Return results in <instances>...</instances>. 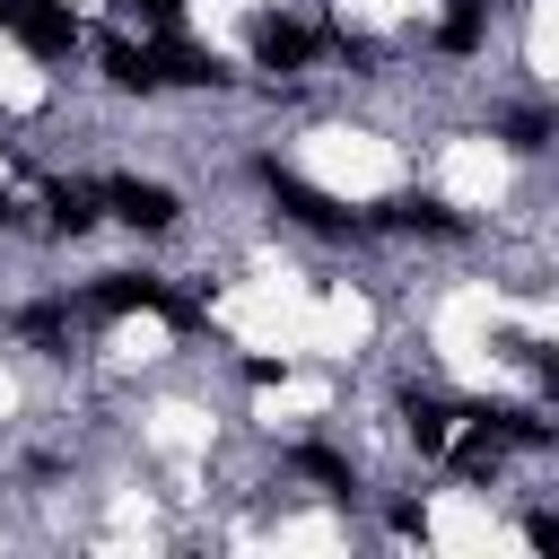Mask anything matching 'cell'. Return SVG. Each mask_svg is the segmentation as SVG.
<instances>
[{
  "label": "cell",
  "instance_id": "11",
  "mask_svg": "<svg viewBox=\"0 0 559 559\" xmlns=\"http://www.w3.org/2000/svg\"><path fill=\"white\" fill-rule=\"evenodd\" d=\"M122 9H140V17H175V0H122Z\"/></svg>",
  "mask_w": 559,
  "mask_h": 559
},
{
  "label": "cell",
  "instance_id": "7",
  "mask_svg": "<svg viewBox=\"0 0 559 559\" xmlns=\"http://www.w3.org/2000/svg\"><path fill=\"white\" fill-rule=\"evenodd\" d=\"M44 201H52V227H70V236L96 227V192H87V183H52Z\"/></svg>",
  "mask_w": 559,
  "mask_h": 559
},
{
  "label": "cell",
  "instance_id": "6",
  "mask_svg": "<svg viewBox=\"0 0 559 559\" xmlns=\"http://www.w3.org/2000/svg\"><path fill=\"white\" fill-rule=\"evenodd\" d=\"M402 419H411V445H419V454H445V437H454V411H445V402L411 393V402H402Z\"/></svg>",
  "mask_w": 559,
  "mask_h": 559
},
{
  "label": "cell",
  "instance_id": "8",
  "mask_svg": "<svg viewBox=\"0 0 559 559\" xmlns=\"http://www.w3.org/2000/svg\"><path fill=\"white\" fill-rule=\"evenodd\" d=\"M437 44H445V52H472V44H480V9H472V0H463V9H445Z\"/></svg>",
  "mask_w": 559,
  "mask_h": 559
},
{
  "label": "cell",
  "instance_id": "1",
  "mask_svg": "<svg viewBox=\"0 0 559 559\" xmlns=\"http://www.w3.org/2000/svg\"><path fill=\"white\" fill-rule=\"evenodd\" d=\"M0 26H9L26 52H44V61H61V52L79 44V17H70L61 0H0Z\"/></svg>",
  "mask_w": 559,
  "mask_h": 559
},
{
  "label": "cell",
  "instance_id": "5",
  "mask_svg": "<svg viewBox=\"0 0 559 559\" xmlns=\"http://www.w3.org/2000/svg\"><path fill=\"white\" fill-rule=\"evenodd\" d=\"M376 218H384V227H428V236H454V227H463V218H454L445 201H428V192H393Z\"/></svg>",
  "mask_w": 559,
  "mask_h": 559
},
{
  "label": "cell",
  "instance_id": "9",
  "mask_svg": "<svg viewBox=\"0 0 559 559\" xmlns=\"http://www.w3.org/2000/svg\"><path fill=\"white\" fill-rule=\"evenodd\" d=\"M297 472H314V480H349L341 454H323V445H297Z\"/></svg>",
  "mask_w": 559,
  "mask_h": 559
},
{
  "label": "cell",
  "instance_id": "4",
  "mask_svg": "<svg viewBox=\"0 0 559 559\" xmlns=\"http://www.w3.org/2000/svg\"><path fill=\"white\" fill-rule=\"evenodd\" d=\"M105 201H114V218H131V227H166V218H175V192H166V183H105Z\"/></svg>",
  "mask_w": 559,
  "mask_h": 559
},
{
  "label": "cell",
  "instance_id": "2",
  "mask_svg": "<svg viewBox=\"0 0 559 559\" xmlns=\"http://www.w3.org/2000/svg\"><path fill=\"white\" fill-rule=\"evenodd\" d=\"M262 183H271V201H280L288 218H306V227H323V236L349 227V210H341L332 192H314V183H297V175H280V166H262Z\"/></svg>",
  "mask_w": 559,
  "mask_h": 559
},
{
  "label": "cell",
  "instance_id": "3",
  "mask_svg": "<svg viewBox=\"0 0 559 559\" xmlns=\"http://www.w3.org/2000/svg\"><path fill=\"white\" fill-rule=\"evenodd\" d=\"M253 61H262V70H306V61H314V26L262 17V26H253Z\"/></svg>",
  "mask_w": 559,
  "mask_h": 559
},
{
  "label": "cell",
  "instance_id": "10",
  "mask_svg": "<svg viewBox=\"0 0 559 559\" xmlns=\"http://www.w3.org/2000/svg\"><path fill=\"white\" fill-rule=\"evenodd\" d=\"M524 533H533V542H542V550H559V515H533V524H524Z\"/></svg>",
  "mask_w": 559,
  "mask_h": 559
}]
</instances>
